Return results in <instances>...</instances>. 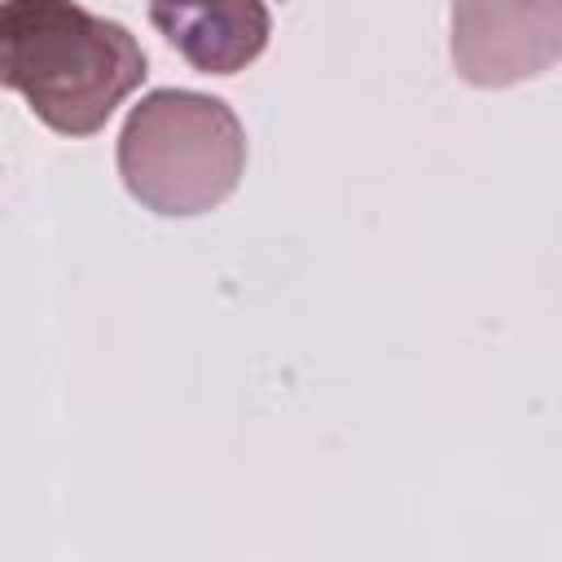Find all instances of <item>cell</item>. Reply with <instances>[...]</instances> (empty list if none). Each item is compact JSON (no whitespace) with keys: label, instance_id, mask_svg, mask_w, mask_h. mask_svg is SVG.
Returning <instances> with one entry per match:
<instances>
[{"label":"cell","instance_id":"obj_1","mask_svg":"<svg viewBox=\"0 0 562 562\" xmlns=\"http://www.w3.org/2000/svg\"><path fill=\"white\" fill-rule=\"evenodd\" d=\"M0 57L4 83L61 136L101 132L145 79L136 35L75 0H4Z\"/></svg>","mask_w":562,"mask_h":562},{"label":"cell","instance_id":"obj_2","mask_svg":"<svg viewBox=\"0 0 562 562\" xmlns=\"http://www.w3.org/2000/svg\"><path fill=\"white\" fill-rule=\"evenodd\" d=\"M246 171V132L237 114L206 92L158 88L119 132V176L154 215L215 211Z\"/></svg>","mask_w":562,"mask_h":562},{"label":"cell","instance_id":"obj_3","mask_svg":"<svg viewBox=\"0 0 562 562\" xmlns=\"http://www.w3.org/2000/svg\"><path fill=\"white\" fill-rule=\"evenodd\" d=\"M452 70L474 88H514L562 61V0H452Z\"/></svg>","mask_w":562,"mask_h":562},{"label":"cell","instance_id":"obj_4","mask_svg":"<svg viewBox=\"0 0 562 562\" xmlns=\"http://www.w3.org/2000/svg\"><path fill=\"white\" fill-rule=\"evenodd\" d=\"M149 22L202 75L246 70L272 35L263 0H149Z\"/></svg>","mask_w":562,"mask_h":562}]
</instances>
